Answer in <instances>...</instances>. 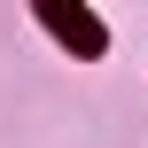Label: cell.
Returning a JSON list of instances; mask_svg holds the SVG:
<instances>
[{
	"label": "cell",
	"mask_w": 148,
	"mask_h": 148,
	"mask_svg": "<svg viewBox=\"0 0 148 148\" xmlns=\"http://www.w3.org/2000/svg\"><path fill=\"white\" fill-rule=\"evenodd\" d=\"M39 16H47V31H55V39H70L78 55H101V23H94L86 8H55V0H47Z\"/></svg>",
	"instance_id": "cell-1"
}]
</instances>
